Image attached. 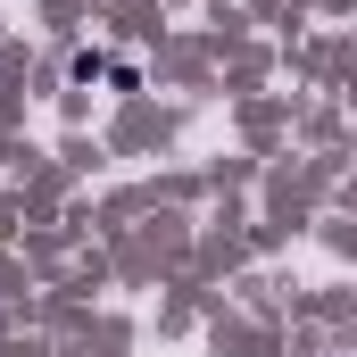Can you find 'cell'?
Returning <instances> with one entry per match:
<instances>
[{
  "label": "cell",
  "instance_id": "1",
  "mask_svg": "<svg viewBox=\"0 0 357 357\" xmlns=\"http://www.w3.org/2000/svg\"><path fill=\"white\" fill-rule=\"evenodd\" d=\"M100 75H108V59H100V50H75V59H67V84H100Z\"/></svg>",
  "mask_w": 357,
  "mask_h": 357
}]
</instances>
